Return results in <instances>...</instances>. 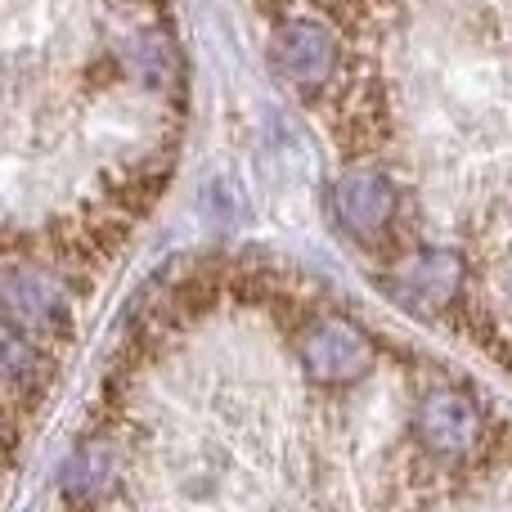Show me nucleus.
Segmentation results:
<instances>
[{"instance_id":"1","label":"nucleus","mask_w":512,"mask_h":512,"mask_svg":"<svg viewBox=\"0 0 512 512\" xmlns=\"http://www.w3.org/2000/svg\"><path fill=\"white\" fill-rule=\"evenodd\" d=\"M337 59L342 50H337V36L328 23L292 18L274 32V63L297 90H324L337 72Z\"/></svg>"},{"instance_id":"6","label":"nucleus","mask_w":512,"mask_h":512,"mask_svg":"<svg viewBox=\"0 0 512 512\" xmlns=\"http://www.w3.org/2000/svg\"><path fill=\"white\" fill-rule=\"evenodd\" d=\"M459 288V256L454 252H418L396 270V292L418 310H436Z\"/></svg>"},{"instance_id":"5","label":"nucleus","mask_w":512,"mask_h":512,"mask_svg":"<svg viewBox=\"0 0 512 512\" xmlns=\"http://www.w3.org/2000/svg\"><path fill=\"white\" fill-rule=\"evenodd\" d=\"M481 432V414L468 396L459 391H432V396L418 405V436L432 454H445V459H459L477 445Z\"/></svg>"},{"instance_id":"4","label":"nucleus","mask_w":512,"mask_h":512,"mask_svg":"<svg viewBox=\"0 0 512 512\" xmlns=\"http://www.w3.org/2000/svg\"><path fill=\"white\" fill-rule=\"evenodd\" d=\"M333 216L355 239H378L396 216V185L373 167H351L333 185Z\"/></svg>"},{"instance_id":"7","label":"nucleus","mask_w":512,"mask_h":512,"mask_svg":"<svg viewBox=\"0 0 512 512\" xmlns=\"http://www.w3.org/2000/svg\"><path fill=\"white\" fill-rule=\"evenodd\" d=\"M104 477H108L104 450H86V454L77 459V477H68V486H77V490H99V486H104Z\"/></svg>"},{"instance_id":"2","label":"nucleus","mask_w":512,"mask_h":512,"mask_svg":"<svg viewBox=\"0 0 512 512\" xmlns=\"http://www.w3.org/2000/svg\"><path fill=\"white\" fill-rule=\"evenodd\" d=\"M5 301H9V324L23 328L32 342H59L72 328V310L63 288L50 274L36 270H14L5 279Z\"/></svg>"},{"instance_id":"3","label":"nucleus","mask_w":512,"mask_h":512,"mask_svg":"<svg viewBox=\"0 0 512 512\" xmlns=\"http://www.w3.org/2000/svg\"><path fill=\"white\" fill-rule=\"evenodd\" d=\"M301 364L315 382H355L373 369V346L346 319H319L301 337Z\"/></svg>"}]
</instances>
